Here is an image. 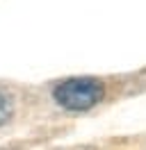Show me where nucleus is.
<instances>
[{
    "label": "nucleus",
    "instance_id": "f03ea898",
    "mask_svg": "<svg viewBox=\"0 0 146 150\" xmlns=\"http://www.w3.org/2000/svg\"><path fill=\"white\" fill-rule=\"evenodd\" d=\"M9 118H11V100H9V96L0 89V125L7 123Z\"/></svg>",
    "mask_w": 146,
    "mask_h": 150
},
{
    "label": "nucleus",
    "instance_id": "f257e3e1",
    "mask_svg": "<svg viewBox=\"0 0 146 150\" xmlns=\"http://www.w3.org/2000/svg\"><path fill=\"white\" fill-rule=\"evenodd\" d=\"M103 98V84L89 77L66 80L55 89V100L66 109H89Z\"/></svg>",
    "mask_w": 146,
    "mask_h": 150
}]
</instances>
